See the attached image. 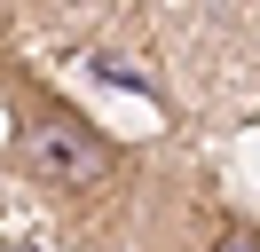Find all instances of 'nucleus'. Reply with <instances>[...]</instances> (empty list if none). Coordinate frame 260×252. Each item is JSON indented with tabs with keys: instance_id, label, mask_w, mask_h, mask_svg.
I'll list each match as a JSON object with an SVG mask.
<instances>
[{
	"instance_id": "nucleus-3",
	"label": "nucleus",
	"mask_w": 260,
	"mask_h": 252,
	"mask_svg": "<svg viewBox=\"0 0 260 252\" xmlns=\"http://www.w3.org/2000/svg\"><path fill=\"white\" fill-rule=\"evenodd\" d=\"M8 252H40V244H8Z\"/></svg>"
},
{
	"instance_id": "nucleus-2",
	"label": "nucleus",
	"mask_w": 260,
	"mask_h": 252,
	"mask_svg": "<svg viewBox=\"0 0 260 252\" xmlns=\"http://www.w3.org/2000/svg\"><path fill=\"white\" fill-rule=\"evenodd\" d=\"M221 252H260V236H229V244Z\"/></svg>"
},
{
	"instance_id": "nucleus-1",
	"label": "nucleus",
	"mask_w": 260,
	"mask_h": 252,
	"mask_svg": "<svg viewBox=\"0 0 260 252\" xmlns=\"http://www.w3.org/2000/svg\"><path fill=\"white\" fill-rule=\"evenodd\" d=\"M16 166L32 173V189L87 197V189L111 181V142L95 126H79L71 110H40L32 126H16Z\"/></svg>"
}]
</instances>
